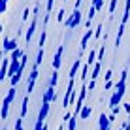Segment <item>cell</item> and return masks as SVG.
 <instances>
[{"label": "cell", "mask_w": 130, "mask_h": 130, "mask_svg": "<svg viewBox=\"0 0 130 130\" xmlns=\"http://www.w3.org/2000/svg\"><path fill=\"white\" fill-rule=\"evenodd\" d=\"M10 106H11V104H8V102H2V111H0V117H2V121H6V119H8V113H10Z\"/></svg>", "instance_id": "ffe728a7"}, {"label": "cell", "mask_w": 130, "mask_h": 130, "mask_svg": "<svg viewBox=\"0 0 130 130\" xmlns=\"http://www.w3.org/2000/svg\"><path fill=\"white\" fill-rule=\"evenodd\" d=\"M117 130H124V128H123V124H121V126H119V128H117Z\"/></svg>", "instance_id": "f6af8a7d"}, {"label": "cell", "mask_w": 130, "mask_h": 130, "mask_svg": "<svg viewBox=\"0 0 130 130\" xmlns=\"http://www.w3.org/2000/svg\"><path fill=\"white\" fill-rule=\"evenodd\" d=\"M40 130H49V126H47V123H45V124H43V126H42V128H40Z\"/></svg>", "instance_id": "ee69618b"}, {"label": "cell", "mask_w": 130, "mask_h": 130, "mask_svg": "<svg viewBox=\"0 0 130 130\" xmlns=\"http://www.w3.org/2000/svg\"><path fill=\"white\" fill-rule=\"evenodd\" d=\"M83 0H75V4H74V10H79V4H81Z\"/></svg>", "instance_id": "7bdbcfd3"}, {"label": "cell", "mask_w": 130, "mask_h": 130, "mask_svg": "<svg viewBox=\"0 0 130 130\" xmlns=\"http://www.w3.org/2000/svg\"><path fill=\"white\" fill-rule=\"evenodd\" d=\"M53 4H55V0H47V6H45V13H51V11H53Z\"/></svg>", "instance_id": "836d02e7"}, {"label": "cell", "mask_w": 130, "mask_h": 130, "mask_svg": "<svg viewBox=\"0 0 130 130\" xmlns=\"http://www.w3.org/2000/svg\"><path fill=\"white\" fill-rule=\"evenodd\" d=\"M15 96H17V89H15V87H10V91H8V94H6V98H4V102L11 104V102L15 100Z\"/></svg>", "instance_id": "2e32d148"}, {"label": "cell", "mask_w": 130, "mask_h": 130, "mask_svg": "<svg viewBox=\"0 0 130 130\" xmlns=\"http://www.w3.org/2000/svg\"><path fill=\"white\" fill-rule=\"evenodd\" d=\"M100 70H102V62L98 60L94 66H92V74H91V79H98V75H100Z\"/></svg>", "instance_id": "d6986e66"}, {"label": "cell", "mask_w": 130, "mask_h": 130, "mask_svg": "<svg viewBox=\"0 0 130 130\" xmlns=\"http://www.w3.org/2000/svg\"><path fill=\"white\" fill-rule=\"evenodd\" d=\"M91 38H94V30L89 28V30H85V34H83V38H81V43H79V51H81V55L85 53V49H87L89 42H91ZM81 55H79V57H81Z\"/></svg>", "instance_id": "5b68a950"}, {"label": "cell", "mask_w": 130, "mask_h": 130, "mask_svg": "<svg viewBox=\"0 0 130 130\" xmlns=\"http://www.w3.org/2000/svg\"><path fill=\"white\" fill-rule=\"evenodd\" d=\"M89 70H91V66H87V64H85V66H83V70H81V74H79L81 81H87V77H89Z\"/></svg>", "instance_id": "d4e9b609"}, {"label": "cell", "mask_w": 130, "mask_h": 130, "mask_svg": "<svg viewBox=\"0 0 130 130\" xmlns=\"http://www.w3.org/2000/svg\"><path fill=\"white\" fill-rule=\"evenodd\" d=\"M15 130H23V117L15 119Z\"/></svg>", "instance_id": "d6a6232c"}, {"label": "cell", "mask_w": 130, "mask_h": 130, "mask_svg": "<svg viewBox=\"0 0 130 130\" xmlns=\"http://www.w3.org/2000/svg\"><path fill=\"white\" fill-rule=\"evenodd\" d=\"M2 130H6V128H2Z\"/></svg>", "instance_id": "bcb514c9"}, {"label": "cell", "mask_w": 130, "mask_h": 130, "mask_svg": "<svg viewBox=\"0 0 130 130\" xmlns=\"http://www.w3.org/2000/svg\"><path fill=\"white\" fill-rule=\"evenodd\" d=\"M45 40H47V32H45V28H43V30H42V36H40L38 49H43V45H45Z\"/></svg>", "instance_id": "cb8c5ba5"}, {"label": "cell", "mask_w": 130, "mask_h": 130, "mask_svg": "<svg viewBox=\"0 0 130 130\" xmlns=\"http://www.w3.org/2000/svg\"><path fill=\"white\" fill-rule=\"evenodd\" d=\"M81 15H83V13L79 10H74L68 15V19L64 21V25L68 26V28H75V26H79V25H81Z\"/></svg>", "instance_id": "7a4b0ae2"}, {"label": "cell", "mask_w": 130, "mask_h": 130, "mask_svg": "<svg viewBox=\"0 0 130 130\" xmlns=\"http://www.w3.org/2000/svg\"><path fill=\"white\" fill-rule=\"evenodd\" d=\"M55 100H57L55 87L47 85V87H45V92H43V96H42V104H51V102H55Z\"/></svg>", "instance_id": "277c9868"}, {"label": "cell", "mask_w": 130, "mask_h": 130, "mask_svg": "<svg viewBox=\"0 0 130 130\" xmlns=\"http://www.w3.org/2000/svg\"><path fill=\"white\" fill-rule=\"evenodd\" d=\"M38 75H40V72H38V66L34 64V68H32V72H30V77H28V79H32V81H36V79H38Z\"/></svg>", "instance_id": "1f68e13d"}, {"label": "cell", "mask_w": 130, "mask_h": 130, "mask_svg": "<svg viewBox=\"0 0 130 130\" xmlns=\"http://www.w3.org/2000/svg\"><path fill=\"white\" fill-rule=\"evenodd\" d=\"M49 109H51V104H42L36 123H45V119H47V115H49Z\"/></svg>", "instance_id": "30bf717a"}, {"label": "cell", "mask_w": 130, "mask_h": 130, "mask_svg": "<svg viewBox=\"0 0 130 130\" xmlns=\"http://www.w3.org/2000/svg\"><path fill=\"white\" fill-rule=\"evenodd\" d=\"M111 75H113V70H106V74H104V79H106V81H109V79H111Z\"/></svg>", "instance_id": "8d00e7d4"}, {"label": "cell", "mask_w": 130, "mask_h": 130, "mask_svg": "<svg viewBox=\"0 0 130 130\" xmlns=\"http://www.w3.org/2000/svg\"><path fill=\"white\" fill-rule=\"evenodd\" d=\"M119 111H121V106H117V107H113V109H111V113H113V115H117Z\"/></svg>", "instance_id": "b9f144b4"}, {"label": "cell", "mask_w": 130, "mask_h": 130, "mask_svg": "<svg viewBox=\"0 0 130 130\" xmlns=\"http://www.w3.org/2000/svg\"><path fill=\"white\" fill-rule=\"evenodd\" d=\"M57 83H59V72L53 70L51 72V77H49V85H51V87H57Z\"/></svg>", "instance_id": "44dd1931"}, {"label": "cell", "mask_w": 130, "mask_h": 130, "mask_svg": "<svg viewBox=\"0 0 130 130\" xmlns=\"http://www.w3.org/2000/svg\"><path fill=\"white\" fill-rule=\"evenodd\" d=\"M26 113H28V94L23 98V104H21V117H26Z\"/></svg>", "instance_id": "ac0fdd59"}, {"label": "cell", "mask_w": 130, "mask_h": 130, "mask_svg": "<svg viewBox=\"0 0 130 130\" xmlns=\"http://www.w3.org/2000/svg\"><path fill=\"white\" fill-rule=\"evenodd\" d=\"M98 130H111V121H109V115L102 113L100 119H98Z\"/></svg>", "instance_id": "9c48e42d"}, {"label": "cell", "mask_w": 130, "mask_h": 130, "mask_svg": "<svg viewBox=\"0 0 130 130\" xmlns=\"http://www.w3.org/2000/svg\"><path fill=\"white\" fill-rule=\"evenodd\" d=\"M10 64H11V59H10V57H4V60H2V70H0V81L8 79V75H10Z\"/></svg>", "instance_id": "ba28073f"}, {"label": "cell", "mask_w": 130, "mask_h": 130, "mask_svg": "<svg viewBox=\"0 0 130 130\" xmlns=\"http://www.w3.org/2000/svg\"><path fill=\"white\" fill-rule=\"evenodd\" d=\"M124 23H121L119 25V30H117V40H115V49H119V45H121V40H123V34H124Z\"/></svg>", "instance_id": "5bb4252c"}, {"label": "cell", "mask_w": 130, "mask_h": 130, "mask_svg": "<svg viewBox=\"0 0 130 130\" xmlns=\"http://www.w3.org/2000/svg\"><path fill=\"white\" fill-rule=\"evenodd\" d=\"M100 38H104V25L102 23L94 28V40H100Z\"/></svg>", "instance_id": "7402d4cb"}, {"label": "cell", "mask_w": 130, "mask_h": 130, "mask_svg": "<svg viewBox=\"0 0 130 130\" xmlns=\"http://www.w3.org/2000/svg\"><path fill=\"white\" fill-rule=\"evenodd\" d=\"M38 10L40 8L38 6H34V10H32V21H30V25L26 26V30H25V42L30 45V40H32V36L36 32V26H38Z\"/></svg>", "instance_id": "6da1fadb"}, {"label": "cell", "mask_w": 130, "mask_h": 130, "mask_svg": "<svg viewBox=\"0 0 130 130\" xmlns=\"http://www.w3.org/2000/svg\"><path fill=\"white\" fill-rule=\"evenodd\" d=\"M91 115H92V107H91V104H85L83 109H81V115H79V119H89Z\"/></svg>", "instance_id": "9a60e30c"}, {"label": "cell", "mask_w": 130, "mask_h": 130, "mask_svg": "<svg viewBox=\"0 0 130 130\" xmlns=\"http://www.w3.org/2000/svg\"><path fill=\"white\" fill-rule=\"evenodd\" d=\"M123 109L126 111V115H130V104H123Z\"/></svg>", "instance_id": "ab89813d"}, {"label": "cell", "mask_w": 130, "mask_h": 130, "mask_svg": "<svg viewBox=\"0 0 130 130\" xmlns=\"http://www.w3.org/2000/svg\"><path fill=\"white\" fill-rule=\"evenodd\" d=\"M104 57H106V43H102L100 45V49H98V60H104Z\"/></svg>", "instance_id": "4316f807"}, {"label": "cell", "mask_w": 130, "mask_h": 130, "mask_svg": "<svg viewBox=\"0 0 130 130\" xmlns=\"http://www.w3.org/2000/svg\"><path fill=\"white\" fill-rule=\"evenodd\" d=\"M28 17H30V8H25V11H23V23L28 21Z\"/></svg>", "instance_id": "e575fe53"}, {"label": "cell", "mask_w": 130, "mask_h": 130, "mask_svg": "<svg viewBox=\"0 0 130 130\" xmlns=\"http://www.w3.org/2000/svg\"><path fill=\"white\" fill-rule=\"evenodd\" d=\"M8 2H10V0H2V8H0V11H2V13H6V10H8Z\"/></svg>", "instance_id": "74e56055"}, {"label": "cell", "mask_w": 130, "mask_h": 130, "mask_svg": "<svg viewBox=\"0 0 130 130\" xmlns=\"http://www.w3.org/2000/svg\"><path fill=\"white\" fill-rule=\"evenodd\" d=\"M79 68H81V57L74 60V64L70 68V74H68V79H75V74H79Z\"/></svg>", "instance_id": "8fae6325"}, {"label": "cell", "mask_w": 130, "mask_h": 130, "mask_svg": "<svg viewBox=\"0 0 130 130\" xmlns=\"http://www.w3.org/2000/svg\"><path fill=\"white\" fill-rule=\"evenodd\" d=\"M117 6H119V0H111V2H109V8H107V11H109V13H115Z\"/></svg>", "instance_id": "f546056e"}, {"label": "cell", "mask_w": 130, "mask_h": 130, "mask_svg": "<svg viewBox=\"0 0 130 130\" xmlns=\"http://www.w3.org/2000/svg\"><path fill=\"white\" fill-rule=\"evenodd\" d=\"M23 55H25V51L17 47L15 51H11V53H10V59H11V60H21V59H23Z\"/></svg>", "instance_id": "e0dca14e"}, {"label": "cell", "mask_w": 130, "mask_h": 130, "mask_svg": "<svg viewBox=\"0 0 130 130\" xmlns=\"http://www.w3.org/2000/svg\"><path fill=\"white\" fill-rule=\"evenodd\" d=\"M96 62H98V51L91 49V53L87 55V62H85V64H87V66H94Z\"/></svg>", "instance_id": "4fadbf2b"}, {"label": "cell", "mask_w": 130, "mask_h": 130, "mask_svg": "<svg viewBox=\"0 0 130 130\" xmlns=\"http://www.w3.org/2000/svg\"><path fill=\"white\" fill-rule=\"evenodd\" d=\"M17 47H19V43H17V38H8V36H4L2 49H4V55H6V57H8V53L15 51Z\"/></svg>", "instance_id": "3957f363"}, {"label": "cell", "mask_w": 130, "mask_h": 130, "mask_svg": "<svg viewBox=\"0 0 130 130\" xmlns=\"http://www.w3.org/2000/svg\"><path fill=\"white\" fill-rule=\"evenodd\" d=\"M34 87H36V81H32V79H28V83H26V94H32Z\"/></svg>", "instance_id": "f1b7e54d"}, {"label": "cell", "mask_w": 130, "mask_h": 130, "mask_svg": "<svg viewBox=\"0 0 130 130\" xmlns=\"http://www.w3.org/2000/svg\"><path fill=\"white\" fill-rule=\"evenodd\" d=\"M43 62V49H38V55H36V60H34V64L36 66H40Z\"/></svg>", "instance_id": "484cf974"}, {"label": "cell", "mask_w": 130, "mask_h": 130, "mask_svg": "<svg viewBox=\"0 0 130 130\" xmlns=\"http://www.w3.org/2000/svg\"><path fill=\"white\" fill-rule=\"evenodd\" d=\"M123 128H124V130H130V121H124V123H123Z\"/></svg>", "instance_id": "60d3db41"}, {"label": "cell", "mask_w": 130, "mask_h": 130, "mask_svg": "<svg viewBox=\"0 0 130 130\" xmlns=\"http://www.w3.org/2000/svg\"><path fill=\"white\" fill-rule=\"evenodd\" d=\"M64 13H66V10H64V8H60V10H59V13H57V21H59V23H64Z\"/></svg>", "instance_id": "4dcf8cb0"}, {"label": "cell", "mask_w": 130, "mask_h": 130, "mask_svg": "<svg viewBox=\"0 0 130 130\" xmlns=\"http://www.w3.org/2000/svg\"><path fill=\"white\" fill-rule=\"evenodd\" d=\"M72 92H74V79H70V81H68V89H66V92H64V98H62V107H64V109H68V107L72 106V104H70Z\"/></svg>", "instance_id": "8992f818"}, {"label": "cell", "mask_w": 130, "mask_h": 130, "mask_svg": "<svg viewBox=\"0 0 130 130\" xmlns=\"http://www.w3.org/2000/svg\"><path fill=\"white\" fill-rule=\"evenodd\" d=\"M91 6H94L98 11L102 10V8H104V0H91Z\"/></svg>", "instance_id": "83f0119b"}, {"label": "cell", "mask_w": 130, "mask_h": 130, "mask_svg": "<svg viewBox=\"0 0 130 130\" xmlns=\"http://www.w3.org/2000/svg\"><path fill=\"white\" fill-rule=\"evenodd\" d=\"M62 53H64V45H59V49H57V53H55V59H53V70H57L59 72L60 70V66H62Z\"/></svg>", "instance_id": "52a82bcc"}, {"label": "cell", "mask_w": 130, "mask_h": 130, "mask_svg": "<svg viewBox=\"0 0 130 130\" xmlns=\"http://www.w3.org/2000/svg\"><path fill=\"white\" fill-rule=\"evenodd\" d=\"M113 87H115V83L111 81V79H109V81H104V89H106V91H111Z\"/></svg>", "instance_id": "d590c367"}, {"label": "cell", "mask_w": 130, "mask_h": 130, "mask_svg": "<svg viewBox=\"0 0 130 130\" xmlns=\"http://www.w3.org/2000/svg\"><path fill=\"white\" fill-rule=\"evenodd\" d=\"M87 87H89V91H91V92H92V89H94V87H96V79H91V83H89V85H87Z\"/></svg>", "instance_id": "f35d334b"}, {"label": "cell", "mask_w": 130, "mask_h": 130, "mask_svg": "<svg viewBox=\"0 0 130 130\" xmlns=\"http://www.w3.org/2000/svg\"><path fill=\"white\" fill-rule=\"evenodd\" d=\"M121 100H123V94H121V92H117V91H115L113 94H111V98H109V104H107V106H109L111 109H113V107H117V106H121Z\"/></svg>", "instance_id": "7c38bea8"}, {"label": "cell", "mask_w": 130, "mask_h": 130, "mask_svg": "<svg viewBox=\"0 0 130 130\" xmlns=\"http://www.w3.org/2000/svg\"><path fill=\"white\" fill-rule=\"evenodd\" d=\"M77 128V115H72V119L68 121V130H75Z\"/></svg>", "instance_id": "603a6c76"}]
</instances>
